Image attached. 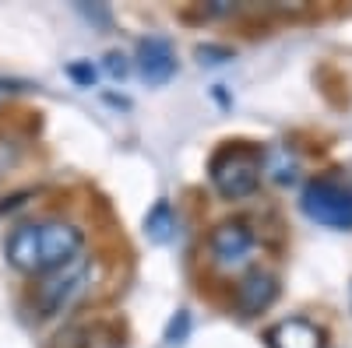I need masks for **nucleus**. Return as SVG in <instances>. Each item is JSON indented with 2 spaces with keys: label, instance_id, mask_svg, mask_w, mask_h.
<instances>
[{
  "label": "nucleus",
  "instance_id": "1",
  "mask_svg": "<svg viewBox=\"0 0 352 348\" xmlns=\"http://www.w3.org/2000/svg\"><path fill=\"white\" fill-rule=\"evenodd\" d=\"M85 236L71 222H28L18 225L8 243V264L21 275H53L81 257Z\"/></svg>",
  "mask_w": 352,
  "mask_h": 348
},
{
  "label": "nucleus",
  "instance_id": "2",
  "mask_svg": "<svg viewBox=\"0 0 352 348\" xmlns=\"http://www.w3.org/2000/svg\"><path fill=\"white\" fill-rule=\"evenodd\" d=\"M212 187L226 197V200H240L250 197L261 183V152L247 148V144H226L222 152H215L212 159Z\"/></svg>",
  "mask_w": 352,
  "mask_h": 348
},
{
  "label": "nucleus",
  "instance_id": "3",
  "mask_svg": "<svg viewBox=\"0 0 352 348\" xmlns=\"http://www.w3.org/2000/svg\"><path fill=\"white\" fill-rule=\"evenodd\" d=\"M300 208L310 222L335 229V232H349L352 229V190L335 183V180H314L303 187L300 194Z\"/></svg>",
  "mask_w": 352,
  "mask_h": 348
},
{
  "label": "nucleus",
  "instance_id": "4",
  "mask_svg": "<svg viewBox=\"0 0 352 348\" xmlns=\"http://www.w3.org/2000/svg\"><path fill=\"white\" fill-rule=\"evenodd\" d=\"M81 285H85V260H71L67 268L60 271H53L43 285H39V292H36V306H39V316H56V313H64L67 303L81 292Z\"/></svg>",
  "mask_w": 352,
  "mask_h": 348
},
{
  "label": "nucleus",
  "instance_id": "5",
  "mask_svg": "<svg viewBox=\"0 0 352 348\" xmlns=\"http://www.w3.org/2000/svg\"><path fill=\"white\" fill-rule=\"evenodd\" d=\"M134 64H138V74L144 78V84H152V89H162V84L176 74V53H173V43L162 39V36H144V39L138 43Z\"/></svg>",
  "mask_w": 352,
  "mask_h": 348
},
{
  "label": "nucleus",
  "instance_id": "6",
  "mask_svg": "<svg viewBox=\"0 0 352 348\" xmlns=\"http://www.w3.org/2000/svg\"><path fill=\"white\" fill-rule=\"evenodd\" d=\"M278 299V278L264 268H254L236 285V310L240 316H257Z\"/></svg>",
  "mask_w": 352,
  "mask_h": 348
},
{
  "label": "nucleus",
  "instance_id": "7",
  "mask_svg": "<svg viewBox=\"0 0 352 348\" xmlns=\"http://www.w3.org/2000/svg\"><path fill=\"white\" fill-rule=\"evenodd\" d=\"M208 246L219 264H240L254 250V232L247 229V222H222V225H215Z\"/></svg>",
  "mask_w": 352,
  "mask_h": 348
},
{
  "label": "nucleus",
  "instance_id": "8",
  "mask_svg": "<svg viewBox=\"0 0 352 348\" xmlns=\"http://www.w3.org/2000/svg\"><path fill=\"white\" fill-rule=\"evenodd\" d=\"M268 345L272 348H324V331L303 321V316H289V321H278L268 331Z\"/></svg>",
  "mask_w": 352,
  "mask_h": 348
},
{
  "label": "nucleus",
  "instance_id": "9",
  "mask_svg": "<svg viewBox=\"0 0 352 348\" xmlns=\"http://www.w3.org/2000/svg\"><path fill=\"white\" fill-rule=\"evenodd\" d=\"M261 172L272 183L289 187L300 176V159H296V152H289V144H272V148L261 152Z\"/></svg>",
  "mask_w": 352,
  "mask_h": 348
},
{
  "label": "nucleus",
  "instance_id": "10",
  "mask_svg": "<svg viewBox=\"0 0 352 348\" xmlns=\"http://www.w3.org/2000/svg\"><path fill=\"white\" fill-rule=\"evenodd\" d=\"M173 229H176V218H173L169 200H155V208L144 215V236H148L152 243H169Z\"/></svg>",
  "mask_w": 352,
  "mask_h": 348
},
{
  "label": "nucleus",
  "instance_id": "11",
  "mask_svg": "<svg viewBox=\"0 0 352 348\" xmlns=\"http://www.w3.org/2000/svg\"><path fill=\"white\" fill-rule=\"evenodd\" d=\"M194 53H197V60L208 64V67H219V64H229V60H232V49H229V46H215V43H204V46H197Z\"/></svg>",
  "mask_w": 352,
  "mask_h": 348
},
{
  "label": "nucleus",
  "instance_id": "12",
  "mask_svg": "<svg viewBox=\"0 0 352 348\" xmlns=\"http://www.w3.org/2000/svg\"><path fill=\"white\" fill-rule=\"evenodd\" d=\"M187 331H190V313H187V310H176V316H173L169 327H166V345H169V348L180 345V341L187 338Z\"/></svg>",
  "mask_w": 352,
  "mask_h": 348
},
{
  "label": "nucleus",
  "instance_id": "13",
  "mask_svg": "<svg viewBox=\"0 0 352 348\" xmlns=\"http://www.w3.org/2000/svg\"><path fill=\"white\" fill-rule=\"evenodd\" d=\"M127 71H131V60L124 53H106V74L109 78L120 81V78H127Z\"/></svg>",
  "mask_w": 352,
  "mask_h": 348
},
{
  "label": "nucleus",
  "instance_id": "14",
  "mask_svg": "<svg viewBox=\"0 0 352 348\" xmlns=\"http://www.w3.org/2000/svg\"><path fill=\"white\" fill-rule=\"evenodd\" d=\"M67 74H71L74 81H81V84H96V78H99L92 64H71V71H67Z\"/></svg>",
  "mask_w": 352,
  "mask_h": 348
}]
</instances>
